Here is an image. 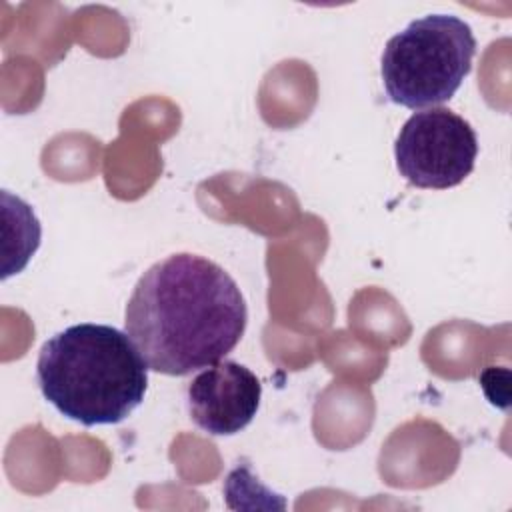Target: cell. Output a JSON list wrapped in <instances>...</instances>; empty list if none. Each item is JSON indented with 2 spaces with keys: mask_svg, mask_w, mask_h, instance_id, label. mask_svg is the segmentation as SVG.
Instances as JSON below:
<instances>
[{
  "mask_svg": "<svg viewBox=\"0 0 512 512\" xmlns=\"http://www.w3.org/2000/svg\"><path fill=\"white\" fill-rule=\"evenodd\" d=\"M246 300L216 262L180 252L152 264L126 304L124 328L150 370L186 376L220 362L240 342Z\"/></svg>",
  "mask_w": 512,
  "mask_h": 512,
  "instance_id": "1",
  "label": "cell"
},
{
  "mask_svg": "<svg viewBox=\"0 0 512 512\" xmlns=\"http://www.w3.org/2000/svg\"><path fill=\"white\" fill-rule=\"evenodd\" d=\"M148 370L126 332L82 322L44 342L36 382L62 416L82 426H100L122 422L142 404Z\"/></svg>",
  "mask_w": 512,
  "mask_h": 512,
  "instance_id": "2",
  "label": "cell"
},
{
  "mask_svg": "<svg viewBox=\"0 0 512 512\" xmlns=\"http://www.w3.org/2000/svg\"><path fill=\"white\" fill-rule=\"evenodd\" d=\"M476 38L452 14H428L394 34L382 52L388 98L410 110L448 102L472 70Z\"/></svg>",
  "mask_w": 512,
  "mask_h": 512,
  "instance_id": "3",
  "label": "cell"
},
{
  "mask_svg": "<svg viewBox=\"0 0 512 512\" xmlns=\"http://www.w3.org/2000/svg\"><path fill=\"white\" fill-rule=\"evenodd\" d=\"M396 168L416 188L446 190L474 170L478 138L468 120L448 108L414 112L394 144Z\"/></svg>",
  "mask_w": 512,
  "mask_h": 512,
  "instance_id": "4",
  "label": "cell"
},
{
  "mask_svg": "<svg viewBox=\"0 0 512 512\" xmlns=\"http://www.w3.org/2000/svg\"><path fill=\"white\" fill-rule=\"evenodd\" d=\"M262 384L240 362L222 360L196 374L186 390L192 422L212 436H232L256 416Z\"/></svg>",
  "mask_w": 512,
  "mask_h": 512,
  "instance_id": "5",
  "label": "cell"
}]
</instances>
